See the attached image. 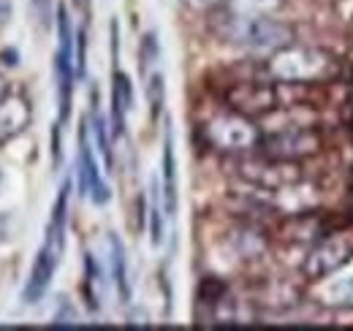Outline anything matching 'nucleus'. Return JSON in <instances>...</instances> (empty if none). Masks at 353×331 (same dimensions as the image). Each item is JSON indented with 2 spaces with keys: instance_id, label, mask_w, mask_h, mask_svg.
Listing matches in <instances>:
<instances>
[{
  "instance_id": "5",
  "label": "nucleus",
  "mask_w": 353,
  "mask_h": 331,
  "mask_svg": "<svg viewBox=\"0 0 353 331\" xmlns=\"http://www.w3.org/2000/svg\"><path fill=\"white\" fill-rule=\"evenodd\" d=\"M223 101L228 109L245 114V117H266L274 109L285 106L283 84L272 79H239L231 82L223 92Z\"/></svg>"
},
{
  "instance_id": "13",
  "label": "nucleus",
  "mask_w": 353,
  "mask_h": 331,
  "mask_svg": "<svg viewBox=\"0 0 353 331\" xmlns=\"http://www.w3.org/2000/svg\"><path fill=\"white\" fill-rule=\"evenodd\" d=\"M343 261H345V245L343 242H334V239L332 242H321L307 255L305 272H307L310 277H326L334 269H340Z\"/></svg>"
},
{
  "instance_id": "11",
  "label": "nucleus",
  "mask_w": 353,
  "mask_h": 331,
  "mask_svg": "<svg viewBox=\"0 0 353 331\" xmlns=\"http://www.w3.org/2000/svg\"><path fill=\"white\" fill-rule=\"evenodd\" d=\"M30 125V106L22 95H6L0 101V144L17 139Z\"/></svg>"
},
{
  "instance_id": "3",
  "label": "nucleus",
  "mask_w": 353,
  "mask_h": 331,
  "mask_svg": "<svg viewBox=\"0 0 353 331\" xmlns=\"http://www.w3.org/2000/svg\"><path fill=\"white\" fill-rule=\"evenodd\" d=\"M57 52H54V82H57V123L65 125L71 117L74 84H77V28L71 22L68 6H57Z\"/></svg>"
},
{
  "instance_id": "17",
  "label": "nucleus",
  "mask_w": 353,
  "mask_h": 331,
  "mask_svg": "<svg viewBox=\"0 0 353 331\" xmlns=\"http://www.w3.org/2000/svg\"><path fill=\"white\" fill-rule=\"evenodd\" d=\"M163 193H161V179H152V201H150V239L155 248H161L163 242Z\"/></svg>"
},
{
  "instance_id": "21",
  "label": "nucleus",
  "mask_w": 353,
  "mask_h": 331,
  "mask_svg": "<svg viewBox=\"0 0 353 331\" xmlns=\"http://www.w3.org/2000/svg\"><path fill=\"white\" fill-rule=\"evenodd\" d=\"M147 98H150L152 120H158L161 112H163V103H166V82H163V74L161 71H152L147 77Z\"/></svg>"
},
{
  "instance_id": "18",
  "label": "nucleus",
  "mask_w": 353,
  "mask_h": 331,
  "mask_svg": "<svg viewBox=\"0 0 353 331\" xmlns=\"http://www.w3.org/2000/svg\"><path fill=\"white\" fill-rule=\"evenodd\" d=\"M323 301L329 307H353V280L351 277H334L323 285Z\"/></svg>"
},
{
  "instance_id": "24",
  "label": "nucleus",
  "mask_w": 353,
  "mask_h": 331,
  "mask_svg": "<svg viewBox=\"0 0 353 331\" xmlns=\"http://www.w3.org/2000/svg\"><path fill=\"white\" fill-rule=\"evenodd\" d=\"M190 8H199V11H204V8H215V6H221L225 0H185Z\"/></svg>"
},
{
  "instance_id": "20",
  "label": "nucleus",
  "mask_w": 353,
  "mask_h": 331,
  "mask_svg": "<svg viewBox=\"0 0 353 331\" xmlns=\"http://www.w3.org/2000/svg\"><path fill=\"white\" fill-rule=\"evenodd\" d=\"M158 57H161V46H158L155 33H144L141 43H139V74H141V79H147L152 74L150 68L155 66Z\"/></svg>"
},
{
  "instance_id": "1",
  "label": "nucleus",
  "mask_w": 353,
  "mask_h": 331,
  "mask_svg": "<svg viewBox=\"0 0 353 331\" xmlns=\"http://www.w3.org/2000/svg\"><path fill=\"white\" fill-rule=\"evenodd\" d=\"M266 79L280 84H318L329 82L340 74V63L334 54L318 46H305V43H288L277 52H272L264 63Z\"/></svg>"
},
{
  "instance_id": "12",
  "label": "nucleus",
  "mask_w": 353,
  "mask_h": 331,
  "mask_svg": "<svg viewBox=\"0 0 353 331\" xmlns=\"http://www.w3.org/2000/svg\"><path fill=\"white\" fill-rule=\"evenodd\" d=\"M161 193H163V207L166 214H176V155H174V130L166 123V136H163V161H161Z\"/></svg>"
},
{
  "instance_id": "8",
  "label": "nucleus",
  "mask_w": 353,
  "mask_h": 331,
  "mask_svg": "<svg viewBox=\"0 0 353 331\" xmlns=\"http://www.w3.org/2000/svg\"><path fill=\"white\" fill-rule=\"evenodd\" d=\"M60 258H63V255H57L52 248L41 245L36 261H33L30 277H28V283H25V290H22V301H25V304H36V301L44 299L49 285H52V277H54V272H57V266H60Z\"/></svg>"
},
{
  "instance_id": "9",
  "label": "nucleus",
  "mask_w": 353,
  "mask_h": 331,
  "mask_svg": "<svg viewBox=\"0 0 353 331\" xmlns=\"http://www.w3.org/2000/svg\"><path fill=\"white\" fill-rule=\"evenodd\" d=\"M71 185L74 179L68 177L60 190H57V199L52 204V212H49V220H46V234H44V245L52 248L57 255H63L65 250V228H68V201H71Z\"/></svg>"
},
{
  "instance_id": "14",
  "label": "nucleus",
  "mask_w": 353,
  "mask_h": 331,
  "mask_svg": "<svg viewBox=\"0 0 353 331\" xmlns=\"http://www.w3.org/2000/svg\"><path fill=\"white\" fill-rule=\"evenodd\" d=\"M88 125H90V133H92V144H95V150L101 152L106 171H114V150H112V139H114V136L109 133L106 120H103V114H101V109H98V92H92V106H90Z\"/></svg>"
},
{
  "instance_id": "15",
  "label": "nucleus",
  "mask_w": 353,
  "mask_h": 331,
  "mask_svg": "<svg viewBox=\"0 0 353 331\" xmlns=\"http://www.w3.org/2000/svg\"><path fill=\"white\" fill-rule=\"evenodd\" d=\"M109 263H112V283L120 293V301L128 304L131 301V280H128V258L125 248L120 242L117 234H109Z\"/></svg>"
},
{
  "instance_id": "10",
  "label": "nucleus",
  "mask_w": 353,
  "mask_h": 331,
  "mask_svg": "<svg viewBox=\"0 0 353 331\" xmlns=\"http://www.w3.org/2000/svg\"><path fill=\"white\" fill-rule=\"evenodd\" d=\"M133 109V87L125 71L120 66L112 71V136L120 139L125 136V120Z\"/></svg>"
},
{
  "instance_id": "4",
  "label": "nucleus",
  "mask_w": 353,
  "mask_h": 331,
  "mask_svg": "<svg viewBox=\"0 0 353 331\" xmlns=\"http://www.w3.org/2000/svg\"><path fill=\"white\" fill-rule=\"evenodd\" d=\"M201 133L212 150L231 152V155L259 150V141H261V130L253 123V117H245L234 109H225L221 114L210 117L201 125Z\"/></svg>"
},
{
  "instance_id": "16",
  "label": "nucleus",
  "mask_w": 353,
  "mask_h": 331,
  "mask_svg": "<svg viewBox=\"0 0 353 331\" xmlns=\"http://www.w3.org/2000/svg\"><path fill=\"white\" fill-rule=\"evenodd\" d=\"M285 0H225L223 8L245 17H274Z\"/></svg>"
},
{
  "instance_id": "25",
  "label": "nucleus",
  "mask_w": 353,
  "mask_h": 331,
  "mask_svg": "<svg viewBox=\"0 0 353 331\" xmlns=\"http://www.w3.org/2000/svg\"><path fill=\"white\" fill-rule=\"evenodd\" d=\"M6 95H8V84L3 82V77H0V101H3Z\"/></svg>"
},
{
  "instance_id": "7",
  "label": "nucleus",
  "mask_w": 353,
  "mask_h": 331,
  "mask_svg": "<svg viewBox=\"0 0 353 331\" xmlns=\"http://www.w3.org/2000/svg\"><path fill=\"white\" fill-rule=\"evenodd\" d=\"M77 182L79 193L88 196L95 207H106L112 199L109 182L101 174V163L95 158V144L90 141V125L88 120L79 128V155H77Z\"/></svg>"
},
{
  "instance_id": "23",
  "label": "nucleus",
  "mask_w": 353,
  "mask_h": 331,
  "mask_svg": "<svg viewBox=\"0 0 353 331\" xmlns=\"http://www.w3.org/2000/svg\"><path fill=\"white\" fill-rule=\"evenodd\" d=\"M54 323H77V310L68 301H63V310L54 312Z\"/></svg>"
},
{
  "instance_id": "6",
  "label": "nucleus",
  "mask_w": 353,
  "mask_h": 331,
  "mask_svg": "<svg viewBox=\"0 0 353 331\" xmlns=\"http://www.w3.org/2000/svg\"><path fill=\"white\" fill-rule=\"evenodd\" d=\"M321 150V136L312 128H283V130H266L259 141V152L272 161L285 163H302Z\"/></svg>"
},
{
  "instance_id": "2",
  "label": "nucleus",
  "mask_w": 353,
  "mask_h": 331,
  "mask_svg": "<svg viewBox=\"0 0 353 331\" xmlns=\"http://www.w3.org/2000/svg\"><path fill=\"white\" fill-rule=\"evenodd\" d=\"M215 33L223 41L250 49V52H277L288 43H294V28L283 22L280 17H245L223 8L221 14L212 19Z\"/></svg>"
},
{
  "instance_id": "22",
  "label": "nucleus",
  "mask_w": 353,
  "mask_h": 331,
  "mask_svg": "<svg viewBox=\"0 0 353 331\" xmlns=\"http://www.w3.org/2000/svg\"><path fill=\"white\" fill-rule=\"evenodd\" d=\"M52 3H54V0H33L36 17H39V22H41V28H44V30L52 28Z\"/></svg>"
},
{
  "instance_id": "19",
  "label": "nucleus",
  "mask_w": 353,
  "mask_h": 331,
  "mask_svg": "<svg viewBox=\"0 0 353 331\" xmlns=\"http://www.w3.org/2000/svg\"><path fill=\"white\" fill-rule=\"evenodd\" d=\"M85 299L92 312L101 307V266L92 258V252L85 255Z\"/></svg>"
}]
</instances>
